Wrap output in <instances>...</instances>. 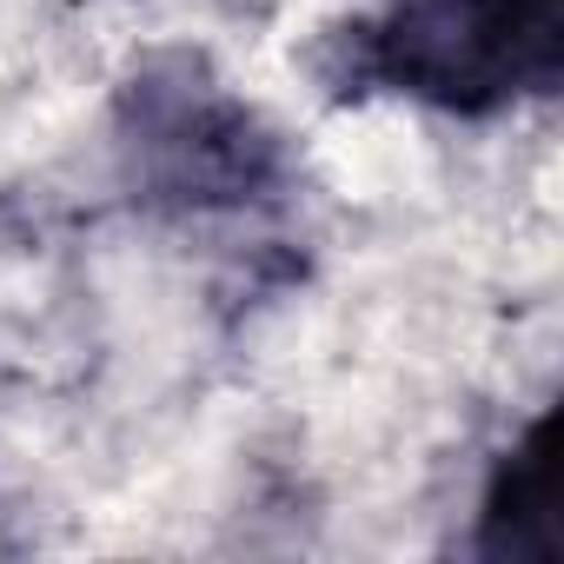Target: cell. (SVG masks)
<instances>
[{
	"mask_svg": "<svg viewBox=\"0 0 564 564\" xmlns=\"http://www.w3.org/2000/svg\"><path fill=\"white\" fill-rule=\"evenodd\" d=\"M339 80L438 120H505L564 80V0H386L346 28Z\"/></svg>",
	"mask_w": 564,
	"mask_h": 564,
	"instance_id": "cell-1",
	"label": "cell"
},
{
	"mask_svg": "<svg viewBox=\"0 0 564 564\" xmlns=\"http://www.w3.org/2000/svg\"><path fill=\"white\" fill-rule=\"evenodd\" d=\"M113 153L127 193L160 219H226L293 186V153L199 54H153L120 80Z\"/></svg>",
	"mask_w": 564,
	"mask_h": 564,
	"instance_id": "cell-2",
	"label": "cell"
},
{
	"mask_svg": "<svg viewBox=\"0 0 564 564\" xmlns=\"http://www.w3.org/2000/svg\"><path fill=\"white\" fill-rule=\"evenodd\" d=\"M471 557L485 564H564V452L557 412H538L485 471L471 511Z\"/></svg>",
	"mask_w": 564,
	"mask_h": 564,
	"instance_id": "cell-3",
	"label": "cell"
}]
</instances>
